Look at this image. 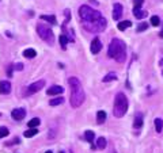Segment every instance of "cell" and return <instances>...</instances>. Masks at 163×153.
Here are the masks:
<instances>
[{
	"mask_svg": "<svg viewBox=\"0 0 163 153\" xmlns=\"http://www.w3.org/2000/svg\"><path fill=\"white\" fill-rule=\"evenodd\" d=\"M113 80H117V75H116L114 72L107 73V75L103 77V83H109V81H113Z\"/></svg>",
	"mask_w": 163,
	"mask_h": 153,
	"instance_id": "44dd1931",
	"label": "cell"
},
{
	"mask_svg": "<svg viewBox=\"0 0 163 153\" xmlns=\"http://www.w3.org/2000/svg\"><path fill=\"white\" fill-rule=\"evenodd\" d=\"M154 123H155V130L158 131V133H160V131L163 130V121L160 118H156Z\"/></svg>",
	"mask_w": 163,
	"mask_h": 153,
	"instance_id": "d6986e66",
	"label": "cell"
},
{
	"mask_svg": "<svg viewBox=\"0 0 163 153\" xmlns=\"http://www.w3.org/2000/svg\"><path fill=\"white\" fill-rule=\"evenodd\" d=\"M35 54H37V52H35L34 49H26L23 52V56H25L26 58H34Z\"/></svg>",
	"mask_w": 163,
	"mask_h": 153,
	"instance_id": "ac0fdd59",
	"label": "cell"
},
{
	"mask_svg": "<svg viewBox=\"0 0 163 153\" xmlns=\"http://www.w3.org/2000/svg\"><path fill=\"white\" fill-rule=\"evenodd\" d=\"M63 92H64V88H63L61 86H53L46 91V94L50 95V96H53V95H60V94H63Z\"/></svg>",
	"mask_w": 163,
	"mask_h": 153,
	"instance_id": "8fae6325",
	"label": "cell"
},
{
	"mask_svg": "<svg viewBox=\"0 0 163 153\" xmlns=\"http://www.w3.org/2000/svg\"><path fill=\"white\" fill-rule=\"evenodd\" d=\"M159 37H160V38H163V30L160 33H159Z\"/></svg>",
	"mask_w": 163,
	"mask_h": 153,
	"instance_id": "d6a6232c",
	"label": "cell"
},
{
	"mask_svg": "<svg viewBox=\"0 0 163 153\" xmlns=\"http://www.w3.org/2000/svg\"><path fill=\"white\" fill-rule=\"evenodd\" d=\"M147 27H148V24L144 22V23H140V24L137 26L136 30H137V33H141V31H144V30H147Z\"/></svg>",
	"mask_w": 163,
	"mask_h": 153,
	"instance_id": "83f0119b",
	"label": "cell"
},
{
	"mask_svg": "<svg viewBox=\"0 0 163 153\" xmlns=\"http://www.w3.org/2000/svg\"><path fill=\"white\" fill-rule=\"evenodd\" d=\"M127 110H128V99H127V96L122 92H118V94L116 95V99H114L113 115L116 118H121L125 115Z\"/></svg>",
	"mask_w": 163,
	"mask_h": 153,
	"instance_id": "277c9868",
	"label": "cell"
},
{
	"mask_svg": "<svg viewBox=\"0 0 163 153\" xmlns=\"http://www.w3.org/2000/svg\"><path fill=\"white\" fill-rule=\"evenodd\" d=\"M58 153H64V152H58Z\"/></svg>",
	"mask_w": 163,
	"mask_h": 153,
	"instance_id": "d590c367",
	"label": "cell"
},
{
	"mask_svg": "<svg viewBox=\"0 0 163 153\" xmlns=\"http://www.w3.org/2000/svg\"><path fill=\"white\" fill-rule=\"evenodd\" d=\"M144 3V0H135V8H140Z\"/></svg>",
	"mask_w": 163,
	"mask_h": 153,
	"instance_id": "f1b7e54d",
	"label": "cell"
},
{
	"mask_svg": "<svg viewBox=\"0 0 163 153\" xmlns=\"http://www.w3.org/2000/svg\"><path fill=\"white\" fill-rule=\"evenodd\" d=\"M11 92V83L10 81H0V94H3V95H7Z\"/></svg>",
	"mask_w": 163,
	"mask_h": 153,
	"instance_id": "30bf717a",
	"label": "cell"
},
{
	"mask_svg": "<svg viewBox=\"0 0 163 153\" xmlns=\"http://www.w3.org/2000/svg\"><path fill=\"white\" fill-rule=\"evenodd\" d=\"M141 126H143V115L139 113V114H136V117H135L133 127H135V129H140Z\"/></svg>",
	"mask_w": 163,
	"mask_h": 153,
	"instance_id": "4fadbf2b",
	"label": "cell"
},
{
	"mask_svg": "<svg viewBox=\"0 0 163 153\" xmlns=\"http://www.w3.org/2000/svg\"><path fill=\"white\" fill-rule=\"evenodd\" d=\"M63 102H64L63 98H54V99H52L49 102V104H50V106H58V104H61Z\"/></svg>",
	"mask_w": 163,
	"mask_h": 153,
	"instance_id": "d4e9b609",
	"label": "cell"
},
{
	"mask_svg": "<svg viewBox=\"0 0 163 153\" xmlns=\"http://www.w3.org/2000/svg\"><path fill=\"white\" fill-rule=\"evenodd\" d=\"M122 5L120 4V3H116L114 5H113V19L114 20H118L121 16H122Z\"/></svg>",
	"mask_w": 163,
	"mask_h": 153,
	"instance_id": "9c48e42d",
	"label": "cell"
},
{
	"mask_svg": "<svg viewBox=\"0 0 163 153\" xmlns=\"http://www.w3.org/2000/svg\"><path fill=\"white\" fill-rule=\"evenodd\" d=\"M79 16L82 19V24L88 33H101L106 29V19L97 10L88 5H82L79 8Z\"/></svg>",
	"mask_w": 163,
	"mask_h": 153,
	"instance_id": "6da1fadb",
	"label": "cell"
},
{
	"mask_svg": "<svg viewBox=\"0 0 163 153\" xmlns=\"http://www.w3.org/2000/svg\"><path fill=\"white\" fill-rule=\"evenodd\" d=\"M107 53H109V57H110V58H114L116 61H118V63H124L125 58H127V48H125L124 41L118 39V38L111 39Z\"/></svg>",
	"mask_w": 163,
	"mask_h": 153,
	"instance_id": "3957f363",
	"label": "cell"
},
{
	"mask_svg": "<svg viewBox=\"0 0 163 153\" xmlns=\"http://www.w3.org/2000/svg\"><path fill=\"white\" fill-rule=\"evenodd\" d=\"M102 49V44H101V39L99 38H94L93 42H91V46H90V50H91V53L93 54H98L101 52Z\"/></svg>",
	"mask_w": 163,
	"mask_h": 153,
	"instance_id": "ba28073f",
	"label": "cell"
},
{
	"mask_svg": "<svg viewBox=\"0 0 163 153\" xmlns=\"http://www.w3.org/2000/svg\"><path fill=\"white\" fill-rule=\"evenodd\" d=\"M84 138H86V141H87V142H90V144H93L94 138H95V134H94V131L87 130L86 133H84Z\"/></svg>",
	"mask_w": 163,
	"mask_h": 153,
	"instance_id": "2e32d148",
	"label": "cell"
},
{
	"mask_svg": "<svg viewBox=\"0 0 163 153\" xmlns=\"http://www.w3.org/2000/svg\"><path fill=\"white\" fill-rule=\"evenodd\" d=\"M41 19H42V20H46V22H49V23H52V24H56V23H57V19H56L54 15H41Z\"/></svg>",
	"mask_w": 163,
	"mask_h": 153,
	"instance_id": "5bb4252c",
	"label": "cell"
},
{
	"mask_svg": "<svg viewBox=\"0 0 163 153\" xmlns=\"http://www.w3.org/2000/svg\"><path fill=\"white\" fill-rule=\"evenodd\" d=\"M12 144H19V138H14V140H11V142H8V145H12Z\"/></svg>",
	"mask_w": 163,
	"mask_h": 153,
	"instance_id": "4dcf8cb0",
	"label": "cell"
},
{
	"mask_svg": "<svg viewBox=\"0 0 163 153\" xmlns=\"http://www.w3.org/2000/svg\"><path fill=\"white\" fill-rule=\"evenodd\" d=\"M41 123V121H40V118H33L31 121H29V123H27V126L29 127H37L38 125Z\"/></svg>",
	"mask_w": 163,
	"mask_h": 153,
	"instance_id": "603a6c76",
	"label": "cell"
},
{
	"mask_svg": "<svg viewBox=\"0 0 163 153\" xmlns=\"http://www.w3.org/2000/svg\"><path fill=\"white\" fill-rule=\"evenodd\" d=\"M131 26H132V22H131V20H124V22L118 23V30L120 31H124V30L129 29Z\"/></svg>",
	"mask_w": 163,
	"mask_h": 153,
	"instance_id": "9a60e30c",
	"label": "cell"
},
{
	"mask_svg": "<svg viewBox=\"0 0 163 153\" xmlns=\"http://www.w3.org/2000/svg\"><path fill=\"white\" fill-rule=\"evenodd\" d=\"M106 145H107V141H106V138H103V137H99L97 140V148L98 149H105Z\"/></svg>",
	"mask_w": 163,
	"mask_h": 153,
	"instance_id": "e0dca14e",
	"label": "cell"
},
{
	"mask_svg": "<svg viewBox=\"0 0 163 153\" xmlns=\"http://www.w3.org/2000/svg\"><path fill=\"white\" fill-rule=\"evenodd\" d=\"M68 84L71 87V98H69V103L74 108L80 107L84 102V91L82 88V83H80L79 79L76 77H69L68 79Z\"/></svg>",
	"mask_w": 163,
	"mask_h": 153,
	"instance_id": "7a4b0ae2",
	"label": "cell"
},
{
	"mask_svg": "<svg viewBox=\"0 0 163 153\" xmlns=\"http://www.w3.org/2000/svg\"><path fill=\"white\" fill-rule=\"evenodd\" d=\"M151 24H152V26H159V24H160V19H159V16H156V15H154V16H151Z\"/></svg>",
	"mask_w": 163,
	"mask_h": 153,
	"instance_id": "484cf974",
	"label": "cell"
},
{
	"mask_svg": "<svg viewBox=\"0 0 163 153\" xmlns=\"http://www.w3.org/2000/svg\"><path fill=\"white\" fill-rule=\"evenodd\" d=\"M106 121V113L105 111H98V114H97V122L101 125V123H103V122Z\"/></svg>",
	"mask_w": 163,
	"mask_h": 153,
	"instance_id": "ffe728a7",
	"label": "cell"
},
{
	"mask_svg": "<svg viewBox=\"0 0 163 153\" xmlns=\"http://www.w3.org/2000/svg\"><path fill=\"white\" fill-rule=\"evenodd\" d=\"M8 134H10V130L7 129V127L6 126L0 127V140H1V138H4V137H7Z\"/></svg>",
	"mask_w": 163,
	"mask_h": 153,
	"instance_id": "cb8c5ba5",
	"label": "cell"
},
{
	"mask_svg": "<svg viewBox=\"0 0 163 153\" xmlns=\"http://www.w3.org/2000/svg\"><path fill=\"white\" fill-rule=\"evenodd\" d=\"M37 133H38V130H37L35 127H30V130H26L23 133V135H25L26 138H30V137H34Z\"/></svg>",
	"mask_w": 163,
	"mask_h": 153,
	"instance_id": "7402d4cb",
	"label": "cell"
},
{
	"mask_svg": "<svg viewBox=\"0 0 163 153\" xmlns=\"http://www.w3.org/2000/svg\"><path fill=\"white\" fill-rule=\"evenodd\" d=\"M45 153H53V152H52V150H48V152H45Z\"/></svg>",
	"mask_w": 163,
	"mask_h": 153,
	"instance_id": "e575fe53",
	"label": "cell"
},
{
	"mask_svg": "<svg viewBox=\"0 0 163 153\" xmlns=\"http://www.w3.org/2000/svg\"><path fill=\"white\" fill-rule=\"evenodd\" d=\"M11 117L15 121H22L26 117V110L25 108H14L12 111H11Z\"/></svg>",
	"mask_w": 163,
	"mask_h": 153,
	"instance_id": "52a82bcc",
	"label": "cell"
},
{
	"mask_svg": "<svg viewBox=\"0 0 163 153\" xmlns=\"http://www.w3.org/2000/svg\"><path fill=\"white\" fill-rule=\"evenodd\" d=\"M60 44H61L63 49H65L67 48V44H68V38L65 35H60Z\"/></svg>",
	"mask_w": 163,
	"mask_h": 153,
	"instance_id": "4316f807",
	"label": "cell"
},
{
	"mask_svg": "<svg viewBox=\"0 0 163 153\" xmlns=\"http://www.w3.org/2000/svg\"><path fill=\"white\" fill-rule=\"evenodd\" d=\"M160 65H162V67H163V58L160 60Z\"/></svg>",
	"mask_w": 163,
	"mask_h": 153,
	"instance_id": "836d02e7",
	"label": "cell"
},
{
	"mask_svg": "<svg viewBox=\"0 0 163 153\" xmlns=\"http://www.w3.org/2000/svg\"><path fill=\"white\" fill-rule=\"evenodd\" d=\"M147 14H148V11H146V10L133 8V15L136 16V19H143V18H146Z\"/></svg>",
	"mask_w": 163,
	"mask_h": 153,
	"instance_id": "7c38bea8",
	"label": "cell"
},
{
	"mask_svg": "<svg viewBox=\"0 0 163 153\" xmlns=\"http://www.w3.org/2000/svg\"><path fill=\"white\" fill-rule=\"evenodd\" d=\"M37 33H38V35H40L46 44L53 45V42H54V35H53V31L48 26H45V24L40 23V24L37 26Z\"/></svg>",
	"mask_w": 163,
	"mask_h": 153,
	"instance_id": "5b68a950",
	"label": "cell"
},
{
	"mask_svg": "<svg viewBox=\"0 0 163 153\" xmlns=\"http://www.w3.org/2000/svg\"><path fill=\"white\" fill-rule=\"evenodd\" d=\"M14 68H15L17 71H22V69H23V64H17V65H14Z\"/></svg>",
	"mask_w": 163,
	"mask_h": 153,
	"instance_id": "f546056e",
	"label": "cell"
},
{
	"mask_svg": "<svg viewBox=\"0 0 163 153\" xmlns=\"http://www.w3.org/2000/svg\"><path fill=\"white\" fill-rule=\"evenodd\" d=\"M12 65H10V67H8V76L10 77H12Z\"/></svg>",
	"mask_w": 163,
	"mask_h": 153,
	"instance_id": "1f68e13d",
	"label": "cell"
},
{
	"mask_svg": "<svg viewBox=\"0 0 163 153\" xmlns=\"http://www.w3.org/2000/svg\"><path fill=\"white\" fill-rule=\"evenodd\" d=\"M44 87H45V80H38V81H35V83H33V84H30V86L27 87L26 95H33V94H35V92H38V91L42 90Z\"/></svg>",
	"mask_w": 163,
	"mask_h": 153,
	"instance_id": "8992f818",
	"label": "cell"
}]
</instances>
